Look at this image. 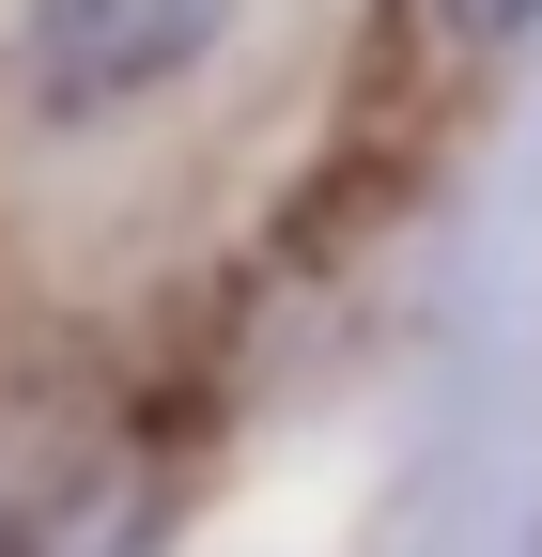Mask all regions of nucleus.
<instances>
[{
    "mask_svg": "<svg viewBox=\"0 0 542 557\" xmlns=\"http://www.w3.org/2000/svg\"><path fill=\"white\" fill-rule=\"evenodd\" d=\"M201 32H218V0H47V78L62 94H109V78H156V62H186Z\"/></svg>",
    "mask_w": 542,
    "mask_h": 557,
    "instance_id": "1",
    "label": "nucleus"
}]
</instances>
